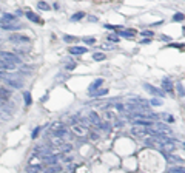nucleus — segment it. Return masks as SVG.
Instances as JSON below:
<instances>
[{"instance_id":"19","label":"nucleus","mask_w":185,"mask_h":173,"mask_svg":"<svg viewBox=\"0 0 185 173\" xmlns=\"http://www.w3.org/2000/svg\"><path fill=\"white\" fill-rule=\"evenodd\" d=\"M107 94H108V90H107V88L94 91V96H96V97H102V96H107Z\"/></svg>"},{"instance_id":"9","label":"nucleus","mask_w":185,"mask_h":173,"mask_svg":"<svg viewBox=\"0 0 185 173\" xmlns=\"http://www.w3.org/2000/svg\"><path fill=\"white\" fill-rule=\"evenodd\" d=\"M136 32L133 30H121L117 32V37H125V39H133Z\"/></svg>"},{"instance_id":"27","label":"nucleus","mask_w":185,"mask_h":173,"mask_svg":"<svg viewBox=\"0 0 185 173\" xmlns=\"http://www.w3.org/2000/svg\"><path fill=\"white\" fill-rule=\"evenodd\" d=\"M71 150H73V145L71 144H62V151L67 153V151H71Z\"/></svg>"},{"instance_id":"14","label":"nucleus","mask_w":185,"mask_h":173,"mask_svg":"<svg viewBox=\"0 0 185 173\" xmlns=\"http://www.w3.org/2000/svg\"><path fill=\"white\" fill-rule=\"evenodd\" d=\"M162 88H164L165 91H171V88H173L171 80H170V79H167V77L162 79Z\"/></svg>"},{"instance_id":"21","label":"nucleus","mask_w":185,"mask_h":173,"mask_svg":"<svg viewBox=\"0 0 185 173\" xmlns=\"http://www.w3.org/2000/svg\"><path fill=\"white\" fill-rule=\"evenodd\" d=\"M85 17V13H76L74 15H71V20L76 22V20H80V19H83Z\"/></svg>"},{"instance_id":"12","label":"nucleus","mask_w":185,"mask_h":173,"mask_svg":"<svg viewBox=\"0 0 185 173\" xmlns=\"http://www.w3.org/2000/svg\"><path fill=\"white\" fill-rule=\"evenodd\" d=\"M2 28L6 30V31H15V30H20L22 25H20V22H17V23H6V25H2Z\"/></svg>"},{"instance_id":"30","label":"nucleus","mask_w":185,"mask_h":173,"mask_svg":"<svg viewBox=\"0 0 185 173\" xmlns=\"http://www.w3.org/2000/svg\"><path fill=\"white\" fill-rule=\"evenodd\" d=\"M168 173H184V167H174V169H171Z\"/></svg>"},{"instance_id":"13","label":"nucleus","mask_w":185,"mask_h":173,"mask_svg":"<svg viewBox=\"0 0 185 173\" xmlns=\"http://www.w3.org/2000/svg\"><path fill=\"white\" fill-rule=\"evenodd\" d=\"M15 67H17L15 63H11V62L0 60V70H15Z\"/></svg>"},{"instance_id":"5","label":"nucleus","mask_w":185,"mask_h":173,"mask_svg":"<svg viewBox=\"0 0 185 173\" xmlns=\"http://www.w3.org/2000/svg\"><path fill=\"white\" fill-rule=\"evenodd\" d=\"M29 37L28 36H23V34H13L9 37V42H13V43H29Z\"/></svg>"},{"instance_id":"38","label":"nucleus","mask_w":185,"mask_h":173,"mask_svg":"<svg viewBox=\"0 0 185 173\" xmlns=\"http://www.w3.org/2000/svg\"><path fill=\"white\" fill-rule=\"evenodd\" d=\"M105 28H108V30H114V26H113V25H105Z\"/></svg>"},{"instance_id":"39","label":"nucleus","mask_w":185,"mask_h":173,"mask_svg":"<svg viewBox=\"0 0 185 173\" xmlns=\"http://www.w3.org/2000/svg\"><path fill=\"white\" fill-rule=\"evenodd\" d=\"M91 139H97V134L96 133H91Z\"/></svg>"},{"instance_id":"34","label":"nucleus","mask_w":185,"mask_h":173,"mask_svg":"<svg viewBox=\"0 0 185 173\" xmlns=\"http://www.w3.org/2000/svg\"><path fill=\"white\" fill-rule=\"evenodd\" d=\"M74 39H76V37H73V36H65V37H63V40L67 42V43H71V42H74Z\"/></svg>"},{"instance_id":"18","label":"nucleus","mask_w":185,"mask_h":173,"mask_svg":"<svg viewBox=\"0 0 185 173\" xmlns=\"http://www.w3.org/2000/svg\"><path fill=\"white\" fill-rule=\"evenodd\" d=\"M26 17H28L29 20H32V22H36V23H40V19L37 17L34 13H31V11H29V13H26Z\"/></svg>"},{"instance_id":"6","label":"nucleus","mask_w":185,"mask_h":173,"mask_svg":"<svg viewBox=\"0 0 185 173\" xmlns=\"http://www.w3.org/2000/svg\"><path fill=\"white\" fill-rule=\"evenodd\" d=\"M17 15L14 14H5L0 17V25H6V23H17Z\"/></svg>"},{"instance_id":"10","label":"nucleus","mask_w":185,"mask_h":173,"mask_svg":"<svg viewBox=\"0 0 185 173\" xmlns=\"http://www.w3.org/2000/svg\"><path fill=\"white\" fill-rule=\"evenodd\" d=\"M86 51V48L85 46H71L69 48V54H73V56H79V54H85Z\"/></svg>"},{"instance_id":"28","label":"nucleus","mask_w":185,"mask_h":173,"mask_svg":"<svg viewBox=\"0 0 185 173\" xmlns=\"http://www.w3.org/2000/svg\"><path fill=\"white\" fill-rule=\"evenodd\" d=\"M176 86H177V93H179V96L184 97V84L181 82V84H177Z\"/></svg>"},{"instance_id":"25","label":"nucleus","mask_w":185,"mask_h":173,"mask_svg":"<svg viewBox=\"0 0 185 173\" xmlns=\"http://www.w3.org/2000/svg\"><path fill=\"white\" fill-rule=\"evenodd\" d=\"M23 97H25V104L29 105V104H31V93H29V91H25Z\"/></svg>"},{"instance_id":"7","label":"nucleus","mask_w":185,"mask_h":173,"mask_svg":"<svg viewBox=\"0 0 185 173\" xmlns=\"http://www.w3.org/2000/svg\"><path fill=\"white\" fill-rule=\"evenodd\" d=\"M53 136L54 138H65V136H69V132L65 127H59V128L53 130Z\"/></svg>"},{"instance_id":"22","label":"nucleus","mask_w":185,"mask_h":173,"mask_svg":"<svg viewBox=\"0 0 185 173\" xmlns=\"http://www.w3.org/2000/svg\"><path fill=\"white\" fill-rule=\"evenodd\" d=\"M92 59H94V60H103V59H105V54L103 53H94L92 54Z\"/></svg>"},{"instance_id":"17","label":"nucleus","mask_w":185,"mask_h":173,"mask_svg":"<svg viewBox=\"0 0 185 173\" xmlns=\"http://www.w3.org/2000/svg\"><path fill=\"white\" fill-rule=\"evenodd\" d=\"M90 121H91L92 124H96V125L100 122V119H99V116H97L96 111H91V113H90Z\"/></svg>"},{"instance_id":"26","label":"nucleus","mask_w":185,"mask_h":173,"mask_svg":"<svg viewBox=\"0 0 185 173\" xmlns=\"http://www.w3.org/2000/svg\"><path fill=\"white\" fill-rule=\"evenodd\" d=\"M150 104L153 105V107H160L162 104H164V102L159 101V99H151V101H150Z\"/></svg>"},{"instance_id":"36","label":"nucleus","mask_w":185,"mask_h":173,"mask_svg":"<svg viewBox=\"0 0 185 173\" xmlns=\"http://www.w3.org/2000/svg\"><path fill=\"white\" fill-rule=\"evenodd\" d=\"M142 36H146V37H151V36H153V31H142Z\"/></svg>"},{"instance_id":"20","label":"nucleus","mask_w":185,"mask_h":173,"mask_svg":"<svg viewBox=\"0 0 185 173\" xmlns=\"http://www.w3.org/2000/svg\"><path fill=\"white\" fill-rule=\"evenodd\" d=\"M97 127H100L102 130H103V132H110V125H108V122H99V124H97Z\"/></svg>"},{"instance_id":"1","label":"nucleus","mask_w":185,"mask_h":173,"mask_svg":"<svg viewBox=\"0 0 185 173\" xmlns=\"http://www.w3.org/2000/svg\"><path fill=\"white\" fill-rule=\"evenodd\" d=\"M131 134L137 138H146V136H153L154 132L150 127H144V125H134L131 128Z\"/></svg>"},{"instance_id":"2","label":"nucleus","mask_w":185,"mask_h":173,"mask_svg":"<svg viewBox=\"0 0 185 173\" xmlns=\"http://www.w3.org/2000/svg\"><path fill=\"white\" fill-rule=\"evenodd\" d=\"M179 147H184L182 144H179L177 141H174V139H168L165 144H162L160 145V148L165 151V153H173V151H176Z\"/></svg>"},{"instance_id":"35","label":"nucleus","mask_w":185,"mask_h":173,"mask_svg":"<svg viewBox=\"0 0 185 173\" xmlns=\"http://www.w3.org/2000/svg\"><path fill=\"white\" fill-rule=\"evenodd\" d=\"M74 68H76V63H74V62H71V63L67 65V70H68V71H73Z\"/></svg>"},{"instance_id":"31","label":"nucleus","mask_w":185,"mask_h":173,"mask_svg":"<svg viewBox=\"0 0 185 173\" xmlns=\"http://www.w3.org/2000/svg\"><path fill=\"white\" fill-rule=\"evenodd\" d=\"M173 20H176V22H181V20H184V14H182V13L174 14V15H173Z\"/></svg>"},{"instance_id":"11","label":"nucleus","mask_w":185,"mask_h":173,"mask_svg":"<svg viewBox=\"0 0 185 173\" xmlns=\"http://www.w3.org/2000/svg\"><path fill=\"white\" fill-rule=\"evenodd\" d=\"M103 84V80L102 79H96L94 80V82H92L91 85H90V88H88V93L90 94H92V93H94V91H97V90H99V86Z\"/></svg>"},{"instance_id":"15","label":"nucleus","mask_w":185,"mask_h":173,"mask_svg":"<svg viewBox=\"0 0 185 173\" xmlns=\"http://www.w3.org/2000/svg\"><path fill=\"white\" fill-rule=\"evenodd\" d=\"M165 158H167V161L170 162V164H179L182 159L181 158H176V156H173L171 153H165Z\"/></svg>"},{"instance_id":"8","label":"nucleus","mask_w":185,"mask_h":173,"mask_svg":"<svg viewBox=\"0 0 185 173\" xmlns=\"http://www.w3.org/2000/svg\"><path fill=\"white\" fill-rule=\"evenodd\" d=\"M144 88L146 90V91H148V93L150 94H154V96H164V93H162V91L160 90H157L156 88V86H153V85H150V84H144Z\"/></svg>"},{"instance_id":"41","label":"nucleus","mask_w":185,"mask_h":173,"mask_svg":"<svg viewBox=\"0 0 185 173\" xmlns=\"http://www.w3.org/2000/svg\"><path fill=\"white\" fill-rule=\"evenodd\" d=\"M0 79H2V77H0Z\"/></svg>"},{"instance_id":"16","label":"nucleus","mask_w":185,"mask_h":173,"mask_svg":"<svg viewBox=\"0 0 185 173\" xmlns=\"http://www.w3.org/2000/svg\"><path fill=\"white\" fill-rule=\"evenodd\" d=\"M5 82H6V85L13 86V88H20V86H22V82L14 80V79H5Z\"/></svg>"},{"instance_id":"40","label":"nucleus","mask_w":185,"mask_h":173,"mask_svg":"<svg viewBox=\"0 0 185 173\" xmlns=\"http://www.w3.org/2000/svg\"><path fill=\"white\" fill-rule=\"evenodd\" d=\"M90 20H91V22H96V20H97V17H92V15H90Z\"/></svg>"},{"instance_id":"29","label":"nucleus","mask_w":185,"mask_h":173,"mask_svg":"<svg viewBox=\"0 0 185 173\" xmlns=\"http://www.w3.org/2000/svg\"><path fill=\"white\" fill-rule=\"evenodd\" d=\"M83 42L85 43H90V45H94L96 39H94V37H83Z\"/></svg>"},{"instance_id":"4","label":"nucleus","mask_w":185,"mask_h":173,"mask_svg":"<svg viewBox=\"0 0 185 173\" xmlns=\"http://www.w3.org/2000/svg\"><path fill=\"white\" fill-rule=\"evenodd\" d=\"M0 60H5V62H11V63H20V59L19 56H15L14 53H5V51H0Z\"/></svg>"},{"instance_id":"37","label":"nucleus","mask_w":185,"mask_h":173,"mask_svg":"<svg viewBox=\"0 0 185 173\" xmlns=\"http://www.w3.org/2000/svg\"><path fill=\"white\" fill-rule=\"evenodd\" d=\"M60 170V167H51L50 170H48V173H54V172H59Z\"/></svg>"},{"instance_id":"3","label":"nucleus","mask_w":185,"mask_h":173,"mask_svg":"<svg viewBox=\"0 0 185 173\" xmlns=\"http://www.w3.org/2000/svg\"><path fill=\"white\" fill-rule=\"evenodd\" d=\"M150 128L154 133H159V134H171V128L167 124H162V122H153Z\"/></svg>"},{"instance_id":"32","label":"nucleus","mask_w":185,"mask_h":173,"mask_svg":"<svg viewBox=\"0 0 185 173\" xmlns=\"http://www.w3.org/2000/svg\"><path fill=\"white\" fill-rule=\"evenodd\" d=\"M108 40H110V42H117L119 37H117V34H110V36H108Z\"/></svg>"},{"instance_id":"33","label":"nucleus","mask_w":185,"mask_h":173,"mask_svg":"<svg viewBox=\"0 0 185 173\" xmlns=\"http://www.w3.org/2000/svg\"><path fill=\"white\" fill-rule=\"evenodd\" d=\"M40 130H42V127H36V128H34V132H32V138H37V136H39Z\"/></svg>"},{"instance_id":"23","label":"nucleus","mask_w":185,"mask_h":173,"mask_svg":"<svg viewBox=\"0 0 185 173\" xmlns=\"http://www.w3.org/2000/svg\"><path fill=\"white\" fill-rule=\"evenodd\" d=\"M37 6H39V9H43V11L50 9V5H48L46 2H39V3H37Z\"/></svg>"},{"instance_id":"24","label":"nucleus","mask_w":185,"mask_h":173,"mask_svg":"<svg viewBox=\"0 0 185 173\" xmlns=\"http://www.w3.org/2000/svg\"><path fill=\"white\" fill-rule=\"evenodd\" d=\"M74 132L77 133V134H83V133H86V128H85V127H79V125H74Z\"/></svg>"}]
</instances>
